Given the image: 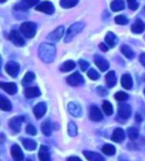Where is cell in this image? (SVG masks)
<instances>
[{
	"label": "cell",
	"mask_w": 145,
	"mask_h": 161,
	"mask_svg": "<svg viewBox=\"0 0 145 161\" xmlns=\"http://www.w3.org/2000/svg\"><path fill=\"white\" fill-rule=\"evenodd\" d=\"M39 57L45 63H51L56 57V48L51 43H42L39 47Z\"/></svg>",
	"instance_id": "cell-1"
},
{
	"label": "cell",
	"mask_w": 145,
	"mask_h": 161,
	"mask_svg": "<svg viewBox=\"0 0 145 161\" xmlns=\"http://www.w3.org/2000/svg\"><path fill=\"white\" fill-rule=\"evenodd\" d=\"M83 27H85V23H83V22H77V23L72 24V26L69 27L68 31L66 33L65 42H70L72 38L79 34V33L83 29Z\"/></svg>",
	"instance_id": "cell-2"
},
{
	"label": "cell",
	"mask_w": 145,
	"mask_h": 161,
	"mask_svg": "<svg viewBox=\"0 0 145 161\" xmlns=\"http://www.w3.org/2000/svg\"><path fill=\"white\" fill-rule=\"evenodd\" d=\"M20 32L26 38H32L36 34V24L33 22H24L20 26Z\"/></svg>",
	"instance_id": "cell-3"
},
{
	"label": "cell",
	"mask_w": 145,
	"mask_h": 161,
	"mask_svg": "<svg viewBox=\"0 0 145 161\" xmlns=\"http://www.w3.org/2000/svg\"><path fill=\"white\" fill-rule=\"evenodd\" d=\"M25 121L24 116H16L9 121V127L13 132H19L21 130V125Z\"/></svg>",
	"instance_id": "cell-4"
},
{
	"label": "cell",
	"mask_w": 145,
	"mask_h": 161,
	"mask_svg": "<svg viewBox=\"0 0 145 161\" xmlns=\"http://www.w3.org/2000/svg\"><path fill=\"white\" fill-rule=\"evenodd\" d=\"M5 70H6V72L11 77H16L19 74L20 66H19V64L17 62H14V61H9V62L5 65Z\"/></svg>",
	"instance_id": "cell-5"
},
{
	"label": "cell",
	"mask_w": 145,
	"mask_h": 161,
	"mask_svg": "<svg viewBox=\"0 0 145 161\" xmlns=\"http://www.w3.org/2000/svg\"><path fill=\"white\" fill-rule=\"evenodd\" d=\"M36 10L41 11V12H44L46 14H53L55 12V7L50 1H44L37 5Z\"/></svg>",
	"instance_id": "cell-6"
},
{
	"label": "cell",
	"mask_w": 145,
	"mask_h": 161,
	"mask_svg": "<svg viewBox=\"0 0 145 161\" xmlns=\"http://www.w3.org/2000/svg\"><path fill=\"white\" fill-rule=\"evenodd\" d=\"M9 39L12 41L16 46H24L25 41L23 39V37L21 36V34L16 30H12L9 34Z\"/></svg>",
	"instance_id": "cell-7"
},
{
	"label": "cell",
	"mask_w": 145,
	"mask_h": 161,
	"mask_svg": "<svg viewBox=\"0 0 145 161\" xmlns=\"http://www.w3.org/2000/svg\"><path fill=\"white\" fill-rule=\"evenodd\" d=\"M131 115V107L128 104L121 103L118 104V116L122 119L129 118Z\"/></svg>",
	"instance_id": "cell-8"
},
{
	"label": "cell",
	"mask_w": 145,
	"mask_h": 161,
	"mask_svg": "<svg viewBox=\"0 0 145 161\" xmlns=\"http://www.w3.org/2000/svg\"><path fill=\"white\" fill-rule=\"evenodd\" d=\"M67 82L71 86H79L83 82V78L79 72H75L67 78Z\"/></svg>",
	"instance_id": "cell-9"
},
{
	"label": "cell",
	"mask_w": 145,
	"mask_h": 161,
	"mask_svg": "<svg viewBox=\"0 0 145 161\" xmlns=\"http://www.w3.org/2000/svg\"><path fill=\"white\" fill-rule=\"evenodd\" d=\"M39 3V0H22L20 3L17 5H15V9L16 10H27L33 6H35Z\"/></svg>",
	"instance_id": "cell-10"
},
{
	"label": "cell",
	"mask_w": 145,
	"mask_h": 161,
	"mask_svg": "<svg viewBox=\"0 0 145 161\" xmlns=\"http://www.w3.org/2000/svg\"><path fill=\"white\" fill-rule=\"evenodd\" d=\"M64 32H65V27L64 26H59L58 28H56L53 32H51L48 35V39L52 40V41H58L64 35Z\"/></svg>",
	"instance_id": "cell-11"
},
{
	"label": "cell",
	"mask_w": 145,
	"mask_h": 161,
	"mask_svg": "<svg viewBox=\"0 0 145 161\" xmlns=\"http://www.w3.org/2000/svg\"><path fill=\"white\" fill-rule=\"evenodd\" d=\"M46 110H47V105L45 102H41V103H38L36 106L33 109V112H34V115L37 119H40L42 118L44 114L46 113Z\"/></svg>",
	"instance_id": "cell-12"
},
{
	"label": "cell",
	"mask_w": 145,
	"mask_h": 161,
	"mask_svg": "<svg viewBox=\"0 0 145 161\" xmlns=\"http://www.w3.org/2000/svg\"><path fill=\"white\" fill-rule=\"evenodd\" d=\"M90 118L92 120V121H100L102 120L103 118V115L102 113L100 112V110L98 109V107L94 106V105H92V106H91L90 108Z\"/></svg>",
	"instance_id": "cell-13"
},
{
	"label": "cell",
	"mask_w": 145,
	"mask_h": 161,
	"mask_svg": "<svg viewBox=\"0 0 145 161\" xmlns=\"http://www.w3.org/2000/svg\"><path fill=\"white\" fill-rule=\"evenodd\" d=\"M94 63L102 71H107L109 67L108 62L100 55H94Z\"/></svg>",
	"instance_id": "cell-14"
},
{
	"label": "cell",
	"mask_w": 145,
	"mask_h": 161,
	"mask_svg": "<svg viewBox=\"0 0 145 161\" xmlns=\"http://www.w3.org/2000/svg\"><path fill=\"white\" fill-rule=\"evenodd\" d=\"M69 112L75 116V117H80L82 115V107L80 104H78L77 102H70L68 105Z\"/></svg>",
	"instance_id": "cell-15"
},
{
	"label": "cell",
	"mask_w": 145,
	"mask_h": 161,
	"mask_svg": "<svg viewBox=\"0 0 145 161\" xmlns=\"http://www.w3.org/2000/svg\"><path fill=\"white\" fill-rule=\"evenodd\" d=\"M11 155H12V158L14 161H23L24 160V155L22 152L21 148L18 145H13L11 147Z\"/></svg>",
	"instance_id": "cell-16"
},
{
	"label": "cell",
	"mask_w": 145,
	"mask_h": 161,
	"mask_svg": "<svg viewBox=\"0 0 145 161\" xmlns=\"http://www.w3.org/2000/svg\"><path fill=\"white\" fill-rule=\"evenodd\" d=\"M0 87H1L5 92L10 94V95H13V94L17 92V86H16V84L13 82H6V83L2 82V83H0Z\"/></svg>",
	"instance_id": "cell-17"
},
{
	"label": "cell",
	"mask_w": 145,
	"mask_h": 161,
	"mask_svg": "<svg viewBox=\"0 0 145 161\" xmlns=\"http://www.w3.org/2000/svg\"><path fill=\"white\" fill-rule=\"evenodd\" d=\"M124 138H125V133L121 128L114 129L112 135H111V140L114 141V142H118V143L122 142L124 140Z\"/></svg>",
	"instance_id": "cell-18"
},
{
	"label": "cell",
	"mask_w": 145,
	"mask_h": 161,
	"mask_svg": "<svg viewBox=\"0 0 145 161\" xmlns=\"http://www.w3.org/2000/svg\"><path fill=\"white\" fill-rule=\"evenodd\" d=\"M82 153H83V156H85L88 161H104L105 160L102 155L98 153H96V152L85 150Z\"/></svg>",
	"instance_id": "cell-19"
},
{
	"label": "cell",
	"mask_w": 145,
	"mask_h": 161,
	"mask_svg": "<svg viewBox=\"0 0 145 161\" xmlns=\"http://www.w3.org/2000/svg\"><path fill=\"white\" fill-rule=\"evenodd\" d=\"M24 93L27 98H36L41 95V91L38 87H27Z\"/></svg>",
	"instance_id": "cell-20"
},
{
	"label": "cell",
	"mask_w": 145,
	"mask_h": 161,
	"mask_svg": "<svg viewBox=\"0 0 145 161\" xmlns=\"http://www.w3.org/2000/svg\"><path fill=\"white\" fill-rule=\"evenodd\" d=\"M39 159H40V161H51L49 149L45 145H41L40 146V151H39Z\"/></svg>",
	"instance_id": "cell-21"
},
{
	"label": "cell",
	"mask_w": 145,
	"mask_h": 161,
	"mask_svg": "<svg viewBox=\"0 0 145 161\" xmlns=\"http://www.w3.org/2000/svg\"><path fill=\"white\" fill-rule=\"evenodd\" d=\"M121 85L125 89L129 90L132 88L133 85V82H132V78L129 74H123L121 77Z\"/></svg>",
	"instance_id": "cell-22"
},
{
	"label": "cell",
	"mask_w": 145,
	"mask_h": 161,
	"mask_svg": "<svg viewBox=\"0 0 145 161\" xmlns=\"http://www.w3.org/2000/svg\"><path fill=\"white\" fill-rule=\"evenodd\" d=\"M22 141V144H23V146L25 149H27V150H35L36 147H37V143L35 140L33 139H29V138H22L21 139Z\"/></svg>",
	"instance_id": "cell-23"
},
{
	"label": "cell",
	"mask_w": 145,
	"mask_h": 161,
	"mask_svg": "<svg viewBox=\"0 0 145 161\" xmlns=\"http://www.w3.org/2000/svg\"><path fill=\"white\" fill-rule=\"evenodd\" d=\"M145 29V24L143 23V21L138 19L135 21V23L132 25L131 27V30L133 33H136V34H140V33H142Z\"/></svg>",
	"instance_id": "cell-24"
},
{
	"label": "cell",
	"mask_w": 145,
	"mask_h": 161,
	"mask_svg": "<svg viewBox=\"0 0 145 161\" xmlns=\"http://www.w3.org/2000/svg\"><path fill=\"white\" fill-rule=\"evenodd\" d=\"M105 82H107L108 87L111 88L116 84V76L114 71H110L105 75Z\"/></svg>",
	"instance_id": "cell-25"
},
{
	"label": "cell",
	"mask_w": 145,
	"mask_h": 161,
	"mask_svg": "<svg viewBox=\"0 0 145 161\" xmlns=\"http://www.w3.org/2000/svg\"><path fill=\"white\" fill-rule=\"evenodd\" d=\"M105 42H107V44L110 48H113L116 45V43H118V37L112 32H108L105 35Z\"/></svg>",
	"instance_id": "cell-26"
},
{
	"label": "cell",
	"mask_w": 145,
	"mask_h": 161,
	"mask_svg": "<svg viewBox=\"0 0 145 161\" xmlns=\"http://www.w3.org/2000/svg\"><path fill=\"white\" fill-rule=\"evenodd\" d=\"M125 7L123 0H113L112 2L110 3V8L114 12H118V11L123 10Z\"/></svg>",
	"instance_id": "cell-27"
},
{
	"label": "cell",
	"mask_w": 145,
	"mask_h": 161,
	"mask_svg": "<svg viewBox=\"0 0 145 161\" xmlns=\"http://www.w3.org/2000/svg\"><path fill=\"white\" fill-rule=\"evenodd\" d=\"M120 51L121 53L124 55V56L128 59H132V58H134V52H133V50L130 48V47H128L127 45H122L120 47Z\"/></svg>",
	"instance_id": "cell-28"
},
{
	"label": "cell",
	"mask_w": 145,
	"mask_h": 161,
	"mask_svg": "<svg viewBox=\"0 0 145 161\" xmlns=\"http://www.w3.org/2000/svg\"><path fill=\"white\" fill-rule=\"evenodd\" d=\"M76 67V63L74 62L72 60H68V61H66L65 63L62 64V66L60 67L61 71L62 72H69L71 71L72 69H74Z\"/></svg>",
	"instance_id": "cell-29"
},
{
	"label": "cell",
	"mask_w": 145,
	"mask_h": 161,
	"mask_svg": "<svg viewBox=\"0 0 145 161\" xmlns=\"http://www.w3.org/2000/svg\"><path fill=\"white\" fill-rule=\"evenodd\" d=\"M34 80H35V74L33 73V72L29 71V72H27V73L25 74V76L23 77L22 84H23L24 86H28L30 83H32Z\"/></svg>",
	"instance_id": "cell-30"
},
{
	"label": "cell",
	"mask_w": 145,
	"mask_h": 161,
	"mask_svg": "<svg viewBox=\"0 0 145 161\" xmlns=\"http://www.w3.org/2000/svg\"><path fill=\"white\" fill-rule=\"evenodd\" d=\"M41 129H42V132L45 134L46 136H50L52 133V127H51V124H50V121L49 120H45L42 123L41 125Z\"/></svg>",
	"instance_id": "cell-31"
},
{
	"label": "cell",
	"mask_w": 145,
	"mask_h": 161,
	"mask_svg": "<svg viewBox=\"0 0 145 161\" xmlns=\"http://www.w3.org/2000/svg\"><path fill=\"white\" fill-rule=\"evenodd\" d=\"M79 2V0H60V5L63 8H72L76 6Z\"/></svg>",
	"instance_id": "cell-32"
},
{
	"label": "cell",
	"mask_w": 145,
	"mask_h": 161,
	"mask_svg": "<svg viewBox=\"0 0 145 161\" xmlns=\"http://www.w3.org/2000/svg\"><path fill=\"white\" fill-rule=\"evenodd\" d=\"M0 108L4 111H10L11 110V103L7 98L1 96L0 98Z\"/></svg>",
	"instance_id": "cell-33"
},
{
	"label": "cell",
	"mask_w": 145,
	"mask_h": 161,
	"mask_svg": "<svg viewBox=\"0 0 145 161\" xmlns=\"http://www.w3.org/2000/svg\"><path fill=\"white\" fill-rule=\"evenodd\" d=\"M102 150L105 155L111 156V155H114V153H115V147L113 145H111V144H105V145H103V147L102 148Z\"/></svg>",
	"instance_id": "cell-34"
},
{
	"label": "cell",
	"mask_w": 145,
	"mask_h": 161,
	"mask_svg": "<svg viewBox=\"0 0 145 161\" xmlns=\"http://www.w3.org/2000/svg\"><path fill=\"white\" fill-rule=\"evenodd\" d=\"M102 109H103V112L107 115H111L113 113V107L109 101L105 100L102 102Z\"/></svg>",
	"instance_id": "cell-35"
},
{
	"label": "cell",
	"mask_w": 145,
	"mask_h": 161,
	"mask_svg": "<svg viewBox=\"0 0 145 161\" xmlns=\"http://www.w3.org/2000/svg\"><path fill=\"white\" fill-rule=\"evenodd\" d=\"M127 135L130 139L135 140L139 136V132L136 128H134V127H129V128L127 129Z\"/></svg>",
	"instance_id": "cell-36"
},
{
	"label": "cell",
	"mask_w": 145,
	"mask_h": 161,
	"mask_svg": "<svg viewBox=\"0 0 145 161\" xmlns=\"http://www.w3.org/2000/svg\"><path fill=\"white\" fill-rule=\"evenodd\" d=\"M68 132L70 136H76L78 134V127L74 122H70L68 125Z\"/></svg>",
	"instance_id": "cell-37"
},
{
	"label": "cell",
	"mask_w": 145,
	"mask_h": 161,
	"mask_svg": "<svg viewBox=\"0 0 145 161\" xmlns=\"http://www.w3.org/2000/svg\"><path fill=\"white\" fill-rule=\"evenodd\" d=\"M128 94L123 92V91H119V92H116L115 95H114V98L116 99V100L118 101H126L128 99Z\"/></svg>",
	"instance_id": "cell-38"
},
{
	"label": "cell",
	"mask_w": 145,
	"mask_h": 161,
	"mask_svg": "<svg viewBox=\"0 0 145 161\" xmlns=\"http://www.w3.org/2000/svg\"><path fill=\"white\" fill-rule=\"evenodd\" d=\"M114 20H115L116 23L119 24V25H125V24L128 23V19H127V17H125L124 15H118V16H116Z\"/></svg>",
	"instance_id": "cell-39"
},
{
	"label": "cell",
	"mask_w": 145,
	"mask_h": 161,
	"mask_svg": "<svg viewBox=\"0 0 145 161\" xmlns=\"http://www.w3.org/2000/svg\"><path fill=\"white\" fill-rule=\"evenodd\" d=\"M88 76L90 77V78L92 80H97L99 78V74H98V72L97 70H94V69H90V71L88 72Z\"/></svg>",
	"instance_id": "cell-40"
},
{
	"label": "cell",
	"mask_w": 145,
	"mask_h": 161,
	"mask_svg": "<svg viewBox=\"0 0 145 161\" xmlns=\"http://www.w3.org/2000/svg\"><path fill=\"white\" fill-rule=\"evenodd\" d=\"M79 64H80V67H81V70L82 71H87L88 70V68L90 67V63L88 62V61H86V60H83V59H81V60H79Z\"/></svg>",
	"instance_id": "cell-41"
},
{
	"label": "cell",
	"mask_w": 145,
	"mask_h": 161,
	"mask_svg": "<svg viewBox=\"0 0 145 161\" xmlns=\"http://www.w3.org/2000/svg\"><path fill=\"white\" fill-rule=\"evenodd\" d=\"M26 132L28 133V134H30V135H36L37 134V130L35 128V126L32 125V124L27 125V127H26Z\"/></svg>",
	"instance_id": "cell-42"
},
{
	"label": "cell",
	"mask_w": 145,
	"mask_h": 161,
	"mask_svg": "<svg viewBox=\"0 0 145 161\" xmlns=\"http://www.w3.org/2000/svg\"><path fill=\"white\" fill-rule=\"evenodd\" d=\"M127 3H128V7L131 10H136L138 8V3L136 0H127Z\"/></svg>",
	"instance_id": "cell-43"
},
{
	"label": "cell",
	"mask_w": 145,
	"mask_h": 161,
	"mask_svg": "<svg viewBox=\"0 0 145 161\" xmlns=\"http://www.w3.org/2000/svg\"><path fill=\"white\" fill-rule=\"evenodd\" d=\"M98 46H99V48H100V50L103 51V52H107V51L108 50V47L107 45H105V44H103V43H100Z\"/></svg>",
	"instance_id": "cell-44"
},
{
	"label": "cell",
	"mask_w": 145,
	"mask_h": 161,
	"mask_svg": "<svg viewBox=\"0 0 145 161\" xmlns=\"http://www.w3.org/2000/svg\"><path fill=\"white\" fill-rule=\"evenodd\" d=\"M139 60H140V62L143 65V67H145V53L140 54V56H139Z\"/></svg>",
	"instance_id": "cell-45"
},
{
	"label": "cell",
	"mask_w": 145,
	"mask_h": 161,
	"mask_svg": "<svg viewBox=\"0 0 145 161\" xmlns=\"http://www.w3.org/2000/svg\"><path fill=\"white\" fill-rule=\"evenodd\" d=\"M67 161H82V160L77 156H72V157H69Z\"/></svg>",
	"instance_id": "cell-46"
},
{
	"label": "cell",
	"mask_w": 145,
	"mask_h": 161,
	"mask_svg": "<svg viewBox=\"0 0 145 161\" xmlns=\"http://www.w3.org/2000/svg\"><path fill=\"white\" fill-rule=\"evenodd\" d=\"M5 1H6V0H0V2H1V3H3V2H5Z\"/></svg>",
	"instance_id": "cell-47"
},
{
	"label": "cell",
	"mask_w": 145,
	"mask_h": 161,
	"mask_svg": "<svg viewBox=\"0 0 145 161\" xmlns=\"http://www.w3.org/2000/svg\"><path fill=\"white\" fill-rule=\"evenodd\" d=\"M26 161H32V160H30V159H27Z\"/></svg>",
	"instance_id": "cell-48"
},
{
	"label": "cell",
	"mask_w": 145,
	"mask_h": 161,
	"mask_svg": "<svg viewBox=\"0 0 145 161\" xmlns=\"http://www.w3.org/2000/svg\"><path fill=\"white\" fill-rule=\"evenodd\" d=\"M144 94H145V89H144Z\"/></svg>",
	"instance_id": "cell-49"
},
{
	"label": "cell",
	"mask_w": 145,
	"mask_h": 161,
	"mask_svg": "<svg viewBox=\"0 0 145 161\" xmlns=\"http://www.w3.org/2000/svg\"><path fill=\"white\" fill-rule=\"evenodd\" d=\"M144 9H145V7H144Z\"/></svg>",
	"instance_id": "cell-50"
}]
</instances>
